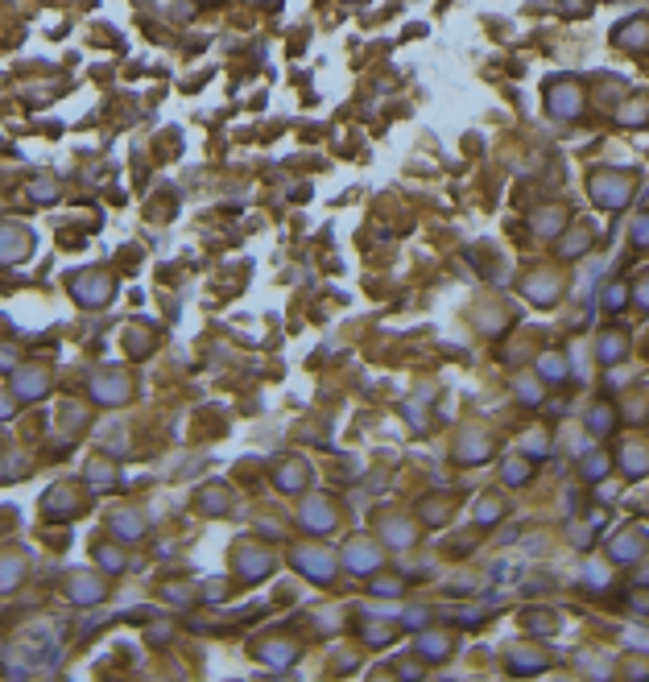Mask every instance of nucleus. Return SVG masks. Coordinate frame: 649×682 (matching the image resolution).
Returning a JSON list of instances; mask_svg holds the SVG:
<instances>
[{
	"mask_svg": "<svg viewBox=\"0 0 649 682\" xmlns=\"http://www.w3.org/2000/svg\"><path fill=\"white\" fill-rule=\"evenodd\" d=\"M298 562H306L302 571H306L310 579H318V583H327V579L335 575V562H331V554H318V550H298Z\"/></svg>",
	"mask_w": 649,
	"mask_h": 682,
	"instance_id": "f257e3e1",
	"label": "nucleus"
},
{
	"mask_svg": "<svg viewBox=\"0 0 649 682\" xmlns=\"http://www.w3.org/2000/svg\"><path fill=\"white\" fill-rule=\"evenodd\" d=\"M645 546H649V538H645L641 529H628V538H616V542H612V558L633 562V558H641V554H645Z\"/></svg>",
	"mask_w": 649,
	"mask_h": 682,
	"instance_id": "f03ea898",
	"label": "nucleus"
},
{
	"mask_svg": "<svg viewBox=\"0 0 649 682\" xmlns=\"http://www.w3.org/2000/svg\"><path fill=\"white\" fill-rule=\"evenodd\" d=\"M348 562H352L356 575H368V571H377V566H381V554H377L368 542H356V546L348 550Z\"/></svg>",
	"mask_w": 649,
	"mask_h": 682,
	"instance_id": "7ed1b4c3",
	"label": "nucleus"
},
{
	"mask_svg": "<svg viewBox=\"0 0 649 682\" xmlns=\"http://www.w3.org/2000/svg\"><path fill=\"white\" fill-rule=\"evenodd\" d=\"M492 446H488V438H480L476 430L472 434H463L459 438V446H455V455H459V464H476V459H484Z\"/></svg>",
	"mask_w": 649,
	"mask_h": 682,
	"instance_id": "20e7f679",
	"label": "nucleus"
},
{
	"mask_svg": "<svg viewBox=\"0 0 649 682\" xmlns=\"http://www.w3.org/2000/svg\"><path fill=\"white\" fill-rule=\"evenodd\" d=\"M591 190L604 199V207H620V199L628 194V182H620V178H616V182H604V178H596V182H591Z\"/></svg>",
	"mask_w": 649,
	"mask_h": 682,
	"instance_id": "39448f33",
	"label": "nucleus"
},
{
	"mask_svg": "<svg viewBox=\"0 0 649 682\" xmlns=\"http://www.w3.org/2000/svg\"><path fill=\"white\" fill-rule=\"evenodd\" d=\"M624 348H628V339L620 335V331H604V339H600V356L612 364V360H620L624 356Z\"/></svg>",
	"mask_w": 649,
	"mask_h": 682,
	"instance_id": "423d86ee",
	"label": "nucleus"
},
{
	"mask_svg": "<svg viewBox=\"0 0 649 682\" xmlns=\"http://www.w3.org/2000/svg\"><path fill=\"white\" fill-rule=\"evenodd\" d=\"M542 666H546V657L533 653V649H517L513 653V674H537Z\"/></svg>",
	"mask_w": 649,
	"mask_h": 682,
	"instance_id": "0eeeda50",
	"label": "nucleus"
},
{
	"mask_svg": "<svg viewBox=\"0 0 649 682\" xmlns=\"http://www.w3.org/2000/svg\"><path fill=\"white\" fill-rule=\"evenodd\" d=\"M620 46H628V50H641L645 42H649V21H633L628 29H620V38H616Z\"/></svg>",
	"mask_w": 649,
	"mask_h": 682,
	"instance_id": "6e6552de",
	"label": "nucleus"
},
{
	"mask_svg": "<svg viewBox=\"0 0 649 682\" xmlns=\"http://www.w3.org/2000/svg\"><path fill=\"white\" fill-rule=\"evenodd\" d=\"M608 455L604 451H596V455H587V459H583V480H591V484H600L604 476H608Z\"/></svg>",
	"mask_w": 649,
	"mask_h": 682,
	"instance_id": "1a4fd4ad",
	"label": "nucleus"
},
{
	"mask_svg": "<svg viewBox=\"0 0 649 682\" xmlns=\"http://www.w3.org/2000/svg\"><path fill=\"white\" fill-rule=\"evenodd\" d=\"M418 649H422V653H426V657H435V661H439V657H447V649H451V641H447V637H439V633H426V637H422V641H418Z\"/></svg>",
	"mask_w": 649,
	"mask_h": 682,
	"instance_id": "9d476101",
	"label": "nucleus"
},
{
	"mask_svg": "<svg viewBox=\"0 0 649 682\" xmlns=\"http://www.w3.org/2000/svg\"><path fill=\"white\" fill-rule=\"evenodd\" d=\"M385 538H389L397 550L413 546V533H409V525H405V521H389V525H385Z\"/></svg>",
	"mask_w": 649,
	"mask_h": 682,
	"instance_id": "9b49d317",
	"label": "nucleus"
},
{
	"mask_svg": "<svg viewBox=\"0 0 649 682\" xmlns=\"http://www.w3.org/2000/svg\"><path fill=\"white\" fill-rule=\"evenodd\" d=\"M542 377L546 381H567V360L563 356H542Z\"/></svg>",
	"mask_w": 649,
	"mask_h": 682,
	"instance_id": "f8f14e48",
	"label": "nucleus"
},
{
	"mask_svg": "<svg viewBox=\"0 0 649 682\" xmlns=\"http://www.w3.org/2000/svg\"><path fill=\"white\" fill-rule=\"evenodd\" d=\"M628 464H633V468H628V480H637V476H645V472H649V455H645V451H637V446H628Z\"/></svg>",
	"mask_w": 649,
	"mask_h": 682,
	"instance_id": "ddd939ff",
	"label": "nucleus"
},
{
	"mask_svg": "<svg viewBox=\"0 0 649 682\" xmlns=\"http://www.w3.org/2000/svg\"><path fill=\"white\" fill-rule=\"evenodd\" d=\"M624 302H628V290H624V286H608V290H604V306H608V310H620Z\"/></svg>",
	"mask_w": 649,
	"mask_h": 682,
	"instance_id": "4468645a",
	"label": "nucleus"
},
{
	"mask_svg": "<svg viewBox=\"0 0 649 682\" xmlns=\"http://www.w3.org/2000/svg\"><path fill=\"white\" fill-rule=\"evenodd\" d=\"M587 426H591V430H600V434H604V430H612V409H608V405H600V409L587 418Z\"/></svg>",
	"mask_w": 649,
	"mask_h": 682,
	"instance_id": "2eb2a0df",
	"label": "nucleus"
},
{
	"mask_svg": "<svg viewBox=\"0 0 649 682\" xmlns=\"http://www.w3.org/2000/svg\"><path fill=\"white\" fill-rule=\"evenodd\" d=\"M500 513H505V505H500V501H492V496H488V501H484V505H480V509H476V517H480V521H484V525H488V521H496V517H500Z\"/></svg>",
	"mask_w": 649,
	"mask_h": 682,
	"instance_id": "dca6fc26",
	"label": "nucleus"
},
{
	"mask_svg": "<svg viewBox=\"0 0 649 682\" xmlns=\"http://www.w3.org/2000/svg\"><path fill=\"white\" fill-rule=\"evenodd\" d=\"M306 521H310V525H322V529H327L335 517H331V509H322V505H310V509H306Z\"/></svg>",
	"mask_w": 649,
	"mask_h": 682,
	"instance_id": "f3484780",
	"label": "nucleus"
},
{
	"mask_svg": "<svg viewBox=\"0 0 649 682\" xmlns=\"http://www.w3.org/2000/svg\"><path fill=\"white\" fill-rule=\"evenodd\" d=\"M525 476H529V468H525V464H521V459H513V464H505V480H509V484H521V480H525Z\"/></svg>",
	"mask_w": 649,
	"mask_h": 682,
	"instance_id": "a211bd4d",
	"label": "nucleus"
},
{
	"mask_svg": "<svg viewBox=\"0 0 649 682\" xmlns=\"http://www.w3.org/2000/svg\"><path fill=\"white\" fill-rule=\"evenodd\" d=\"M389 637H397L389 624H372V629H368V645H385Z\"/></svg>",
	"mask_w": 649,
	"mask_h": 682,
	"instance_id": "6ab92c4d",
	"label": "nucleus"
},
{
	"mask_svg": "<svg viewBox=\"0 0 649 682\" xmlns=\"http://www.w3.org/2000/svg\"><path fill=\"white\" fill-rule=\"evenodd\" d=\"M529 455H546V438H542V434L529 438Z\"/></svg>",
	"mask_w": 649,
	"mask_h": 682,
	"instance_id": "aec40b11",
	"label": "nucleus"
},
{
	"mask_svg": "<svg viewBox=\"0 0 649 682\" xmlns=\"http://www.w3.org/2000/svg\"><path fill=\"white\" fill-rule=\"evenodd\" d=\"M637 244H649V219L637 223Z\"/></svg>",
	"mask_w": 649,
	"mask_h": 682,
	"instance_id": "412c9836",
	"label": "nucleus"
},
{
	"mask_svg": "<svg viewBox=\"0 0 649 682\" xmlns=\"http://www.w3.org/2000/svg\"><path fill=\"white\" fill-rule=\"evenodd\" d=\"M641 306H649V286H641Z\"/></svg>",
	"mask_w": 649,
	"mask_h": 682,
	"instance_id": "4be33fe9",
	"label": "nucleus"
}]
</instances>
